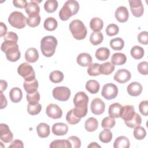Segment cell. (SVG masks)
<instances>
[{"instance_id":"6125c7cd","label":"cell","mask_w":148,"mask_h":148,"mask_svg":"<svg viewBox=\"0 0 148 148\" xmlns=\"http://www.w3.org/2000/svg\"><path fill=\"white\" fill-rule=\"evenodd\" d=\"M88 147H101V146L98 145L96 142H91L88 146Z\"/></svg>"},{"instance_id":"6da1fadb","label":"cell","mask_w":148,"mask_h":148,"mask_svg":"<svg viewBox=\"0 0 148 148\" xmlns=\"http://www.w3.org/2000/svg\"><path fill=\"white\" fill-rule=\"evenodd\" d=\"M2 52L5 53L8 60L11 62H16L21 56L18 46L16 42L12 40H4L1 47Z\"/></svg>"},{"instance_id":"4dcf8cb0","label":"cell","mask_w":148,"mask_h":148,"mask_svg":"<svg viewBox=\"0 0 148 148\" xmlns=\"http://www.w3.org/2000/svg\"><path fill=\"white\" fill-rule=\"evenodd\" d=\"M99 83L95 80H89L86 84V90L91 94H96L99 91Z\"/></svg>"},{"instance_id":"681fc988","label":"cell","mask_w":148,"mask_h":148,"mask_svg":"<svg viewBox=\"0 0 148 148\" xmlns=\"http://www.w3.org/2000/svg\"><path fill=\"white\" fill-rule=\"evenodd\" d=\"M115 120L110 117H105L102 121L101 126L103 128H112L115 125Z\"/></svg>"},{"instance_id":"836d02e7","label":"cell","mask_w":148,"mask_h":148,"mask_svg":"<svg viewBox=\"0 0 148 148\" xmlns=\"http://www.w3.org/2000/svg\"><path fill=\"white\" fill-rule=\"evenodd\" d=\"M58 25L57 21L56 18L52 17H47L44 21L43 27L45 29L49 31L55 30Z\"/></svg>"},{"instance_id":"db71d44e","label":"cell","mask_w":148,"mask_h":148,"mask_svg":"<svg viewBox=\"0 0 148 148\" xmlns=\"http://www.w3.org/2000/svg\"><path fill=\"white\" fill-rule=\"evenodd\" d=\"M72 145V147L79 148L81 146V141L76 136H71L68 138Z\"/></svg>"},{"instance_id":"ffe728a7","label":"cell","mask_w":148,"mask_h":148,"mask_svg":"<svg viewBox=\"0 0 148 148\" xmlns=\"http://www.w3.org/2000/svg\"><path fill=\"white\" fill-rule=\"evenodd\" d=\"M92 57L88 53H82L76 58L77 63L81 66H89L92 63Z\"/></svg>"},{"instance_id":"277c9868","label":"cell","mask_w":148,"mask_h":148,"mask_svg":"<svg viewBox=\"0 0 148 148\" xmlns=\"http://www.w3.org/2000/svg\"><path fill=\"white\" fill-rule=\"evenodd\" d=\"M69 29L73 38L77 40L84 39L87 34V28L83 23L78 19L74 20L71 22Z\"/></svg>"},{"instance_id":"ee69618b","label":"cell","mask_w":148,"mask_h":148,"mask_svg":"<svg viewBox=\"0 0 148 148\" xmlns=\"http://www.w3.org/2000/svg\"><path fill=\"white\" fill-rule=\"evenodd\" d=\"M100 64L98 63L91 64L87 69V73L90 76H96L101 75L99 71Z\"/></svg>"},{"instance_id":"44dd1931","label":"cell","mask_w":148,"mask_h":148,"mask_svg":"<svg viewBox=\"0 0 148 148\" xmlns=\"http://www.w3.org/2000/svg\"><path fill=\"white\" fill-rule=\"evenodd\" d=\"M123 106L119 103H113L109 107L108 113L110 117L115 119L120 117L121 111Z\"/></svg>"},{"instance_id":"f6af8a7d","label":"cell","mask_w":148,"mask_h":148,"mask_svg":"<svg viewBox=\"0 0 148 148\" xmlns=\"http://www.w3.org/2000/svg\"><path fill=\"white\" fill-rule=\"evenodd\" d=\"M80 120L81 119L77 117L74 114L73 112V109L68 111L66 115V120L69 124H72V125L76 124L80 121Z\"/></svg>"},{"instance_id":"94428289","label":"cell","mask_w":148,"mask_h":148,"mask_svg":"<svg viewBox=\"0 0 148 148\" xmlns=\"http://www.w3.org/2000/svg\"><path fill=\"white\" fill-rule=\"evenodd\" d=\"M0 86H1V91L5 90L8 86V83L5 80H0Z\"/></svg>"},{"instance_id":"cb8c5ba5","label":"cell","mask_w":148,"mask_h":148,"mask_svg":"<svg viewBox=\"0 0 148 148\" xmlns=\"http://www.w3.org/2000/svg\"><path fill=\"white\" fill-rule=\"evenodd\" d=\"M23 86L27 94H32L37 91L38 88V82L36 78L30 81L24 80Z\"/></svg>"},{"instance_id":"ac0fdd59","label":"cell","mask_w":148,"mask_h":148,"mask_svg":"<svg viewBox=\"0 0 148 148\" xmlns=\"http://www.w3.org/2000/svg\"><path fill=\"white\" fill-rule=\"evenodd\" d=\"M142 86L140 83L136 82L131 83L127 86V90L129 95L132 97H137L139 95L142 91Z\"/></svg>"},{"instance_id":"9a60e30c","label":"cell","mask_w":148,"mask_h":148,"mask_svg":"<svg viewBox=\"0 0 148 148\" xmlns=\"http://www.w3.org/2000/svg\"><path fill=\"white\" fill-rule=\"evenodd\" d=\"M41 1H31L28 2V4L25 8V12L28 14V16H36L39 15L40 12V8L38 5V3Z\"/></svg>"},{"instance_id":"f35d334b","label":"cell","mask_w":148,"mask_h":148,"mask_svg":"<svg viewBox=\"0 0 148 148\" xmlns=\"http://www.w3.org/2000/svg\"><path fill=\"white\" fill-rule=\"evenodd\" d=\"M145 54L143 49L139 46H134L131 49V55L135 60L141 59Z\"/></svg>"},{"instance_id":"7bdbcfd3","label":"cell","mask_w":148,"mask_h":148,"mask_svg":"<svg viewBox=\"0 0 148 148\" xmlns=\"http://www.w3.org/2000/svg\"><path fill=\"white\" fill-rule=\"evenodd\" d=\"M26 98L29 104L35 105L38 103L40 100V94L38 91L32 93L27 94Z\"/></svg>"},{"instance_id":"60d3db41","label":"cell","mask_w":148,"mask_h":148,"mask_svg":"<svg viewBox=\"0 0 148 148\" xmlns=\"http://www.w3.org/2000/svg\"><path fill=\"white\" fill-rule=\"evenodd\" d=\"M49 79L53 83H58L61 82L64 79V74L60 71H54L49 75Z\"/></svg>"},{"instance_id":"7a4b0ae2","label":"cell","mask_w":148,"mask_h":148,"mask_svg":"<svg viewBox=\"0 0 148 148\" xmlns=\"http://www.w3.org/2000/svg\"><path fill=\"white\" fill-rule=\"evenodd\" d=\"M79 10V3L75 0L67 1L59 12V17L62 21L68 20L71 16L75 15Z\"/></svg>"},{"instance_id":"74e56055","label":"cell","mask_w":148,"mask_h":148,"mask_svg":"<svg viewBox=\"0 0 148 148\" xmlns=\"http://www.w3.org/2000/svg\"><path fill=\"white\" fill-rule=\"evenodd\" d=\"M103 39V34L101 32H92L90 36V41L94 46L101 44Z\"/></svg>"},{"instance_id":"d590c367","label":"cell","mask_w":148,"mask_h":148,"mask_svg":"<svg viewBox=\"0 0 148 148\" xmlns=\"http://www.w3.org/2000/svg\"><path fill=\"white\" fill-rule=\"evenodd\" d=\"M112 133L111 131L108 128H105L99 135V139L102 143H107L110 142L112 139Z\"/></svg>"},{"instance_id":"8fae6325","label":"cell","mask_w":148,"mask_h":148,"mask_svg":"<svg viewBox=\"0 0 148 148\" xmlns=\"http://www.w3.org/2000/svg\"><path fill=\"white\" fill-rule=\"evenodd\" d=\"M90 109L93 114L95 115H100L105 111V104L100 98H95L91 103Z\"/></svg>"},{"instance_id":"e0dca14e","label":"cell","mask_w":148,"mask_h":148,"mask_svg":"<svg viewBox=\"0 0 148 148\" xmlns=\"http://www.w3.org/2000/svg\"><path fill=\"white\" fill-rule=\"evenodd\" d=\"M115 17L120 23L127 21L129 17V13L127 8L125 6H119L115 12Z\"/></svg>"},{"instance_id":"484cf974","label":"cell","mask_w":148,"mask_h":148,"mask_svg":"<svg viewBox=\"0 0 148 148\" xmlns=\"http://www.w3.org/2000/svg\"><path fill=\"white\" fill-rule=\"evenodd\" d=\"M130 146L129 139L125 136H120L117 137L113 143L114 148H128Z\"/></svg>"},{"instance_id":"52a82bcc","label":"cell","mask_w":148,"mask_h":148,"mask_svg":"<svg viewBox=\"0 0 148 148\" xmlns=\"http://www.w3.org/2000/svg\"><path fill=\"white\" fill-rule=\"evenodd\" d=\"M88 95L84 92L80 91L75 94L73 98V103L75 108L78 109L88 110Z\"/></svg>"},{"instance_id":"b9f144b4","label":"cell","mask_w":148,"mask_h":148,"mask_svg":"<svg viewBox=\"0 0 148 148\" xmlns=\"http://www.w3.org/2000/svg\"><path fill=\"white\" fill-rule=\"evenodd\" d=\"M134 138L137 140L143 139L146 135V131L145 129L141 126H138L135 128L133 132Z\"/></svg>"},{"instance_id":"ab89813d","label":"cell","mask_w":148,"mask_h":148,"mask_svg":"<svg viewBox=\"0 0 148 148\" xmlns=\"http://www.w3.org/2000/svg\"><path fill=\"white\" fill-rule=\"evenodd\" d=\"M58 5V2L56 0H48L44 4V9L47 13H51L57 10Z\"/></svg>"},{"instance_id":"7dc6e473","label":"cell","mask_w":148,"mask_h":148,"mask_svg":"<svg viewBox=\"0 0 148 148\" xmlns=\"http://www.w3.org/2000/svg\"><path fill=\"white\" fill-rule=\"evenodd\" d=\"M40 19L39 14L36 16H28L27 18V24L30 27H35L40 24Z\"/></svg>"},{"instance_id":"f907efd6","label":"cell","mask_w":148,"mask_h":148,"mask_svg":"<svg viewBox=\"0 0 148 148\" xmlns=\"http://www.w3.org/2000/svg\"><path fill=\"white\" fill-rule=\"evenodd\" d=\"M139 72L143 75H147L148 73V63L146 61L140 62L137 66Z\"/></svg>"},{"instance_id":"5bb4252c","label":"cell","mask_w":148,"mask_h":148,"mask_svg":"<svg viewBox=\"0 0 148 148\" xmlns=\"http://www.w3.org/2000/svg\"><path fill=\"white\" fill-rule=\"evenodd\" d=\"M131 72L125 69H119L114 75V80L119 83H125L131 79Z\"/></svg>"},{"instance_id":"91938a15","label":"cell","mask_w":148,"mask_h":148,"mask_svg":"<svg viewBox=\"0 0 148 148\" xmlns=\"http://www.w3.org/2000/svg\"><path fill=\"white\" fill-rule=\"evenodd\" d=\"M0 31H1V35L0 36L2 37L4 36L7 33V27L6 25L2 22H1V27H0Z\"/></svg>"},{"instance_id":"3957f363","label":"cell","mask_w":148,"mask_h":148,"mask_svg":"<svg viewBox=\"0 0 148 148\" xmlns=\"http://www.w3.org/2000/svg\"><path fill=\"white\" fill-rule=\"evenodd\" d=\"M57 39L51 35L43 37L40 41V50L43 55L50 57L54 55L57 46Z\"/></svg>"},{"instance_id":"2e32d148","label":"cell","mask_w":148,"mask_h":148,"mask_svg":"<svg viewBox=\"0 0 148 148\" xmlns=\"http://www.w3.org/2000/svg\"><path fill=\"white\" fill-rule=\"evenodd\" d=\"M135 114L134 107L132 105H125L123 106L120 117L124 120V121H128L131 120Z\"/></svg>"},{"instance_id":"7c38bea8","label":"cell","mask_w":148,"mask_h":148,"mask_svg":"<svg viewBox=\"0 0 148 148\" xmlns=\"http://www.w3.org/2000/svg\"><path fill=\"white\" fill-rule=\"evenodd\" d=\"M46 114L48 117L53 119H58L62 117V109L57 105L54 103L49 104L46 110Z\"/></svg>"},{"instance_id":"11a10c76","label":"cell","mask_w":148,"mask_h":148,"mask_svg":"<svg viewBox=\"0 0 148 148\" xmlns=\"http://www.w3.org/2000/svg\"><path fill=\"white\" fill-rule=\"evenodd\" d=\"M4 40H12L17 42L18 41V36L17 35L13 32H8L3 36Z\"/></svg>"},{"instance_id":"603a6c76","label":"cell","mask_w":148,"mask_h":148,"mask_svg":"<svg viewBox=\"0 0 148 148\" xmlns=\"http://www.w3.org/2000/svg\"><path fill=\"white\" fill-rule=\"evenodd\" d=\"M36 132L40 138H47L50 135V126L46 123H41L37 125Z\"/></svg>"},{"instance_id":"4fadbf2b","label":"cell","mask_w":148,"mask_h":148,"mask_svg":"<svg viewBox=\"0 0 148 148\" xmlns=\"http://www.w3.org/2000/svg\"><path fill=\"white\" fill-rule=\"evenodd\" d=\"M0 138L1 140L4 143H9L13 140V133L6 124L1 123L0 124Z\"/></svg>"},{"instance_id":"8992f818","label":"cell","mask_w":148,"mask_h":148,"mask_svg":"<svg viewBox=\"0 0 148 148\" xmlns=\"http://www.w3.org/2000/svg\"><path fill=\"white\" fill-rule=\"evenodd\" d=\"M18 73L25 81H30L35 79V73L32 66L27 62L21 64L17 68Z\"/></svg>"},{"instance_id":"6f0895ef","label":"cell","mask_w":148,"mask_h":148,"mask_svg":"<svg viewBox=\"0 0 148 148\" xmlns=\"http://www.w3.org/2000/svg\"><path fill=\"white\" fill-rule=\"evenodd\" d=\"M23 147H24V145L23 142L18 139H16L13 141L9 146V147H20V148H23Z\"/></svg>"},{"instance_id":"8d00e7d4","label":"cell","mask_w":148,"mask_h":148,"mask_svg":"<svg viewBox=\"0 0 148 148\" xmlns=\"http://www.w3.org/2000/svg\"><path fill=\"white\" fill-rule=\"evenodd\" d=\"M110 46L114 50H121L124 46V42L121 38H116L110 41Z\"/></svg>"},{"instance_id":"d6986e66","label":"cell","mask_w":148,"mask_h":148,"mask_svg":"<svg viewBox=\"0 0 148 148\" xmlns=\"http://www.w3.org/2000/svg\"><path fill=\"white\" fill-rule=\"evenodd\" d=\"M52 132L57 136H62L66 134L68 131V125L63 123H56L52 126Z\"/></svg>"},{"instance_id":"9c48e42d","label":"cell","mask_w":148,"mask_h":148,"mask_svg":"<svg viewBox=\"0 0 148 148\" xmlns=\"http://www.w3.org/2000/svg\"><path fill=\"white\" fill-rule=\"evenodd\" d=\"M118 94V88L116 85L113 83H106L103 87L101 91L102 96L110 100L115 98Z\"/></svg>"},{"instance_id":"bcb514c9","label":"cell","mask_w":148,"mask_h":148,"mask_svg":"<svg viewBox=\"0 0 148 148\" xmlns=\"http://www.w3.org/2000/svg\"><path fill=\"white\" fill-rule=\"evenodd\" d=\"M42 109V105L38 103L35 105L29 104L27 106V112L31 115H36L39 114Z\"/></svg>"},{"instance_id":"4316f807","label":"cell","mask_w":148,"mask_h":148,"mask_svg":"<svg viewBox=\"0 0 148 148\" xmlns=\"http://www.w3.org/2000/svg\"><path fill=\"white\" fill-rule=\"evenodd\" d=\"M111 61L114 65H121L126 62L127 57L124 53H116L112 55Z\"/></svg>"},{"instance_id":"680465c9","label":"cell","mask_w":148,"mask_h":148,"mask_svg":"<svg viewBox=\"0 0 148 148\" xmlns=\"http://www.w3.org/2000/svg\"><path fill=\"white\" fill-rule=\"evenodd\" d=\"M7 100L5 96L3 95L2 91H1V109L5 108L7 105Z\"/></svg>"},{"instance_id":"c3c4849f","label":"cell","mask_w":148,"mask_h":148,"mask_svg":"<svg viewBox=\"0 0 148 148\" xmlns=\"http://www.w3.org/2000/svg\"><path fill=\"white\" fill-rule=\"evenodd\" d=\"M106 34L109 36H113L117 35L119 31V27L115 24H109L106 28Z\"/></svg>"},{"instance_id":"5b68a950","label":"cell","mask_w":148,"mask_h":148,"mask_svg":"<svg viewBox=\"0 0 148 148\" xmlns=\"http://www.w3.org/2000/svg\"><path fill=\"white\" fill-rule=\"evenodd\" d=\"M8 22L13 27L22 29L26 25L27 18L21 12L14 11L9 15Z\"/></svg>"},{"instance_id":"d4e9b609","label":"cell","mask_w":148,"mask_h":148,"mask_svg":"<svg viewBox=\"0 0 148 148\" xmlns=\"http://www.w3.org/2000/svg\"><path fill=\"white\" fill-rule=\"evenodd\" d=\"M9 97L13 103L19 102L23 97V92L18 87L12 88L9 92Z\"/></svg>"},{"instance_id":"9f6ffc18","label":"cell","mask_w":148,"mask_h":148,"mask_svg":"<svg viewBox=\"0 0 148 148\" xmlns=\"http://www.w3.org/2000/svg\"><path fill=\"white\" fill-rule=\"evenodd\" d=\"M13 3L14 6L16 8H25L28 4V2L25 0H15L13 1Z\"/></svg>"},{"instance_id":"1f68e13d","label":"cell","mask_w":148,"mask_h":148,"mask_svg":"<svg viewBox=\"0 0 148 148\" xmlns=\"http://www.w3.org/2000/svg\"><path fill=\"white\" fill-rule=\"evenodd\" d=\"M114 70V65L110 62H106L99 66V71L101 74L108 75L111 74Z\"/></svg>"},{"instance_id":"f1b7e54d","label":"cell","mask_w":148,"mask_h":148,"mask_svg":"<svg viewBox=\"0 0 148 148\" xmlns=\"http://www.w3.org/2000/svg\"><path fill=\"white\" fill-rule=\"evenodd\" d=\"M103 27V22L99 17L92 18L90 22V27L94 32H99Z\"/></svg>"},{"instance_id":"30bf717a","label":"cell","mask_w":148,"mask_h":148,"mask_svg":"<svg viewBox=\"0 0 148 148\" xmlns=\"http://www.w3.org/2000/svg\"><path fill=\"white\" fill-rule=\"evenodd\" d=\"M131 13L136 17H139L143 14L144 8L140 0H129L128 1Z\"/></svg>"},{"instance_id":"d6a6232c","label":"cell","mask_w":148,"mask_h":148,"mask_svg":"<svg viewBox=\"0 0 148 148\" xmlns=\"http://www.w3.org/2000/svg\"><path fill=\"white\" fill-rule=\"evenodd\" d=\"M50 148H71L72 145L70 142L66 139H57L53 140L50 145Z\"/></svg>"},{"instance_id":"f546056e","label":"cell","mask_w":148,"mask_h":148,"mask_svg":"<svg viewBox=\"0 0 148 148\" xmlns=\"http://www.w3.org/2000/svg\"><path fill=\"white\" fill-rule=\"evenodd\" d=\"M98 126V122L94 117H89L84 123V127L86 131L88 132L95 131Z\"/></svg>"},{"instance_id":"7402d4cb","label":"cell","mask_w":148,"mask_h":148,"mask_svg":"<svg viewBox=\"0 0 148 148\" xmlns=\"http://www.w3.org/2000/svg\"><path fill=\"white\" fill-rule=\"evenodd\" d=\"M39 58V53L36 49L30 47L27 50L25 53V59L29 63L35 62Z\"/></svg>"},{"instance_id":"e575fe53","label":"cell","mask_w":148,"mask_h":148,"mask_svg":"<svg viewBox=\"0 0 148 148\" xmlns=\"http://www.w3.org/2000/svg\"><path fill=\"white\" fill-rule=\"evenodd\" d=\"M124 123L127 127L131 128H135L140 125L142 123V118L139 114L135 113L134 117L131 120L128 121H125Z\"/></svg>"},{"instance_id":"f5cc1de1","label":"cell","mask_w":148,"mask_h":148,"mask_svg":"<svg viewBox=\"0 0 148 148\" xmlns=\"http://www.w3.org/2000/svg\"><path fill=\"white\" fill-rule=\"evenodd\" d=\"M139 110L140 113L143 116H147L148 114V101H143L140 102L139 105Z\"/></svg>"},{"instance_id":"816d5d0a","label":"cell","mask_w":148,"mask_h":148,"mask_svg":"<svg viewBox=\"0 0 148 148\" xmlns=\"http://www.w3.org/2000/svg\"><path fill=\"white\" fill-rule=\"evenodd\" d=\"M138 42L142 45L148 44V33L147 31H142L138 35Z\"/></svg>"},{"instance_id":"ba28073f","label":"cell","mask_w":148,"mask_h":148,"mask_svg":"<svg viewBox=\"0 0 148 148\" xmlns=\"http://www.w3.org/2000/svg\"><path fill=\"white\" fill-rule=\"evenodd\" d=\"M52 94L56 99L60 101H66L71 96V91L66 87L58 86L53 90Z\"/></svg>"},{"instance_id":"83f0119b","label":"cell","mask_w":148,"mask_h":148,"mask_svg":"<svg viewBox=\"0 0 148 148\" xmlns=\"http://www.w3.org/2000/svg\"><path fill=\"white\" fill-rule=\"evenodd\" d=\"M95 56L98 60L105 61L110 56V51L106 47H100L97 50Z\"/></svg>"}]
</instances>
